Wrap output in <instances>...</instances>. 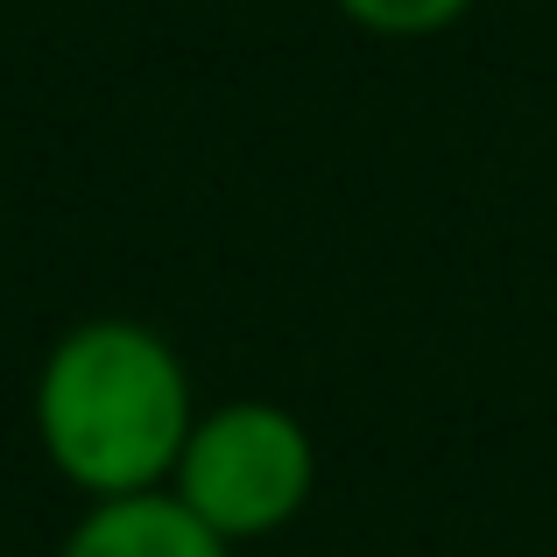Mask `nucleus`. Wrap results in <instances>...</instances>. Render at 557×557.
<instances>
[{"mask_svg":"<svg viewBox=\"0 0 557 557\" xmlns=\"http://www.w3.org/2000/svg\"><path fill=\"white\" fill-rule=\"evenodd\" d=\"M360 36H381V42H423V36H445L459 28L480 0H332Z\"/></svg>","mask_w":557,"mask_h":557,"instance_id":"obj_4","label":"nucleus"},{"mask_svg":"<svg viewBox=\"0 0 557 557\" xmlns=\"http://www.w3.org/2000/svg\"><path fill=\"white\" fill-rule=\"evenodd\" d=\"M28 423L64 487L85 502L156 494L198 423L184 354L141 318H78L42 354Z\"/></svg>","mask_w":557,"mask_h":557,"instance_id":"obj_1","label":"nucleus"},{"mask_svg":"<svg viewBox=\"0 0 557 557\" xmlns=\"http://www.w3.org/2000/svg\"><path fill=\"white\" fill-rule=\"evenodd\" d=\"M170 494L233 550L261 544L311 508L318 445L297 409L269 403V395H233V403L198 409L177 451V473H170Z\"/></svg>","mask_w":557,"mask_h":557,"instance_id":"obj_2","label":"nucleus"},{"mask_svg":"<svg viewBox=\"0 0 557 557\" xmlns=\"http://www.w3.org/2000/svg\"><path fill=\"white\" fill-rule=\"evenodd\" d=\"M57 557H233L226 536H212L170 487L121 494V502H85Z\"/></svg>","mask_w":557,"mask_h":557,"instance_id":"obj_3","label":"nucleus"}]
</instances>
